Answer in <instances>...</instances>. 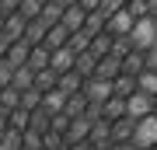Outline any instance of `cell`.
<instances>
[{"label":"cell","mask_w":157,"mask_h":150,"mask_svg":"<svg viewBox=\"0 0 157 150\" xmlns=\"http://www.w3.org/2000/svg\"><path fill=\"white\" fill-rule=\"evenodd\" d=\"M129 42H133V49H154L157 45V14H143V17H136V25H133V32H129Z\"/></svg>","instance_id":"1"},{"label":"cell","mask_w":157,"mask_h":150,"mask_svg":"<svg viewBox=\"0 0 157 150\" xmlns=\"http://www.w3.org/2000/svg\"><path fill=\"white\" fill-rule=\"evenodd\" d=\"M133 147H136V150H150V147H157V112H150L147 119H136Z\"/></svg>","instance_id":"2"},{"label":"cell","mask_w":157,"mask_h":150,"mask_svg":"<svg viewBox=\"0 0 157 150\" xmlns=\"http://www.w3.org/2000/svg\"><path fill=\"white\" fill-rule=\"evenodd\" d=\"M150 112H157V98H154V94H147V91L136 87L133 94L126 98V115H129V119H147Z\"/></svg>","instance_id":"3"},{"label":"cell","mask_w":157,"mask_h":150,"mask_svg":"<svg viewBox=\"0 0 157 150\" xmlns=\"http://www.w3.org/2000/svg\"><path fill=\"white\" fill-rule=\"evenodd\" d=\"M80 94H84L91 105H105L108 98L115 94L112 91V80H101V77H87L84 80V87H80Z\"/></svg>","instance_id":"4"},{"label":"cell","mask_w":157,"mask_h":150,"mask_svg":"<svg viewBox=\"0 0 157 150\" xmlns=\"http://www.w3.org/2000/svg\"><path fill=\"white\" fill-rule=\"evenodd\" d=\"M133 25H136V17L129 14L126 7H119V11H115L112 17H108L105 32H108V35H115V39H119V35H129V32H133Z\"/></svg>","instance_id":"5"},{"label":"cell","mask_w":157,"mask_h":150,"mask_svg":"<svg viewBox=\"0 0 157 150\" xmlns=\"http://www.w3.org/2000/svg\"><path fill=\"white\" fill-rule=\"evenodd\" d=\"M133 133H136V119L122 115L112 122V143H133Z\"/></svg>","instance_id":"6"},{"label":"cell","mask_w":157,"mask_h":150,"mask_svg":"<svg viewBox=\"0 0 157 150\" xmlns=\"http://www.w3.org/2000/svg\"><path fill=\"white\" fill-rule=\"evenodd\" d=\"M119 73H122V60H119V56H101L98 60V70H94V77H101V80H115Z\"/></svg>","instance_id":"7"},{"label":"cell","mask_w":157,"mask_h":150,"mask_svg":"<svg viewBox=\"0 0 157 150\" xmlns=\"http://www.w3.org/2000/svg\"><path fill=\"white\" fill-rule=\"evenodd\" d=\"M49 67L56 70V73H67V70H73V67H77V52H73L70 45H63V49H56V52H52Z\"/></svg>","instance_id":"8"},{"label":"cell","mask_w":157,"mask_h":150,"mask_svg":"<svg viewBox=\"0 0 157 150\" xmlns=\"http://www.w3.org/2000/svg\"><path fill=\"white\" fill-rule=\"evenodd\" d=\"M67 101H70V94H67V91L52 87V91H45V94H42V108L49 112V115H56V112H63V108H67Z\"/></svg>","instance_id":"9"},{"label":"cell","mask_w":157,"mask_h":150,"mask_svg":"<svg viewBox=\"0 0 157 150\" xmlns=\"http://www.w3.org/2000/svg\"><path fill=\"white\" fill-rule=\"evenodd\" d=\"M70 35H73V32L59 21V25H52V28H49V35H45V42H42V45H49V49L56 52V49H63V45H70Z\"/></svg>","instance_id":"10"},{"label":"cell","mask_w":157,"mask_h":150,"mask_svg":"<svg viewBox=\"0 0 157 150\" xmlns=\"http://www.w3.org/2000/svg\"><path fill=\"white\" fill-rule=\"evenodd\" d=\"M143 70H147V52H140V49L126 52V60H122V73H133V77H140Z\"/></svg>","instance_id":"11"},{"label":"cell","mask_w":157,"mask_h":150,"mask_svg":"<svg viewBox=\"0 0 157 150\" xmlns=\"http://www.w3.org/2000/svg\"><path fill=\"white\" fill-rule=\"evenodd\" d=\"M84 21H87V11L80 4H73V7H67V11H63V25L70 28V32H80V28H84Z\"/></svg>","instance_id":"12"},{"label":"cell","mask_w":157,"mask_h":150,"mask_svg":"<svg viewBox=\"0 0 157 150\" xmlns=\"http://www.w3.org/2000/svg\"><path fill=\"white\" fill-rule=\"evenodd\" d=\"M126 115V98H119V94H112L101 105V119H108V122H115V119H122Z\"/></svg>","instance_id":"13"},{"label":"cell","mask_w":157,"mask_h":150,"mask_svg":"<svg viewBox=\"0 0 157 150\" xmlns=\"http://www.w3.org/2000/svg\"><path fill=\"white\" fill-rule=\"evenodd\" d=\"M84 80H87V77H80L77 70H67V73H59V84H56V87L67 91V94H77V91L84 87Z\"/></svg>","instance_id":"14"},{"label":"cell","mask_w":157,"mask_h":150,"mask_svg":"<svg viewBox=\"0 0 157 150\" xmlns=\"http://www.w3.org/2000/svg\"><path fill=\"white\" fill-rule=\"evenodd\" d=\"M136 87H140V84H136V77H133V73H119V77L112 80V91H115L119 98H129Z\"/></svg>","instance_id":"15"},{"label":"cell","mask_w":157,"mask_h":150,"mask_svg":"<svg viewBox=\"0 0 157 150\" xmlns=\"http://www.w3.org/2000/svg\"><path fill=\"white\" fill-rule=\"evenodd\" d=\"M73 70H77L80 73V77H94V70H98V56L94 52H77V67H73Z\"/></svg>","instance_id":"16"},{"label":"cell","mask_w":157,"mask_h":150,"mask_svg":"<svg viewBox=\"0 0 157 150\" xmlns=\"http://www.w3.org/2000/svg\"><path fill=\"white\" fill-rule=\"evenodd\" d=\"M56 84H59V73L52 70V67H45V70H39V73H35V87H39L42 94H45V91H52Z\"/></svg>","instance_id":"17"},{"label":"cell","mask_w":157,"mask_h":150,"mask_svg":"<svg viewBox=\"0 0 157 150\" xmlns=\"http://www.w3.org/2000/svg\"><path fill=\"white\" fill-rule=\"evenodd\" d=\"M112 39H115V35H108V32H98L94 39H91V52H94L98 60H101V56H108V52H112Z\"/></svg>","instance_id":"18"},{"label":"cell","mask_w":157,"mask_h":150,"mask_svg":"<svg viewBox=\"0 0 157 150\" xmlns=\"http://www.w3.org/2000/svg\"><path fill=\"white\" fill-rule=\"evenodd\" d=\"M91 39H94V32L80 28V32L70 35V49H73V52H87V49H91Z\"/></svg>","instance_id":"19"},{"label":"cell","mask_w":157,"mask_h":150,"mask_svg":"<svg viewBox=\"0 0 157 150\" xmlns=\"http://www.w3.org/2000/svg\"><path fill=\"white\" fill-rule=\"evenodd\" d=\"M21 108H25V112H35V108H42V91H39V87H28V91H21Z\"/></svg>","instance_id":"20"},{"label":"cell","mask_w":157,"mask_h":150,"mask_svg":"<svg viewBox=\"0 0 157 150\" xmlns=\"http://www.w3.org/2000/svg\"><path fill=\"white\" fill-rule=\"evenodd\" d=\"M136 84H140V91H147V94L157 98V70H143L140 77H136Z\"/></svg>","instance_id":"21"},{"label":"cell","mask_w":157,"mask_h":150,"mask_svg":"<svg viewBox=\"0 0 157 150\" xmlns=\"http://www.w3.org/2000/svg\"><path fill=\"white\" fill-rule=\"evenodd\" d=\"M126 11L133 14V17H143V14L154 11V0H126Z\"/></svg>","instance_id":"22"},{"label":"cell","mask_w":157,"mask_h":150,"mask_svg":"<svg viewBox=\"0 0 157 150\" xmlns=\"http://www.w3.org/2000/svg\"><path fill=\"white\" fill-rule=\"evenodd\" d=\"M147 70H157V45L147 49Z\"/></svg>","instance_id":"23"},{"label":"cell","mask_w":157,"mask_h":150,"mask_svg":"<svg viewBox=\"0 0 157 150\" xmlns=\"http://www.w3.org/2000/svg\"><path fill=\"white\" fill-rule=\"evenodd\" d=\"M98 4H101V0H80V7H84L87 14H91V11H98Z\"/></svg>","instance_id":"24"},{"label":"cell","mask_w":157,"mask_h":150,"mask_svg":"<svg viewBox=\"0 0 157 150\" xmlns=\"http://www.w3.org/2000/svg\"><path fill=\"white\" fill-rule=\"evenodd\" d=\"M67 150H94V147H91V143H87V140H84V143H70Z\"/></svg>","instance_id":"25"},{"label":"cell","mask_w":157,"mask_h":150,"mask_svg":"<svg viewBox=\"0 0 157 150\" xmlns=\"http://www.w3.org/2000/svg\"><path fill=\"white\" fill-rule=\"evenodd\" d=\"M63 4H67V7H73V4H80V0H63Z\"/></svg>","instance_id":"26"},{"label":"cell","mask_w":157,"mask_h":150,"mask_svg":"<svg viewBox=\"0 0 157 150\" xmlns=\"http://www.w3.org/2000/svg\"><path fill=\"white\" fill-rule=\"evenodd\" d=\"M150 14H157V0H154V11H150Z\"/></svg>","instance_id":"27"},{"label":"cell","mask_w":157,"mask_h":150,"mask_svg":"<svg viewBox=\"0 0 157 150\" xmlns=\"http://www.w3.org/2000/svg\"><path fill=\"white\" fill-rule=\"evenodd\" d=\"M150 150H157V147H150Z\"/></svg>","instance_id":"28"}]
</instances>
